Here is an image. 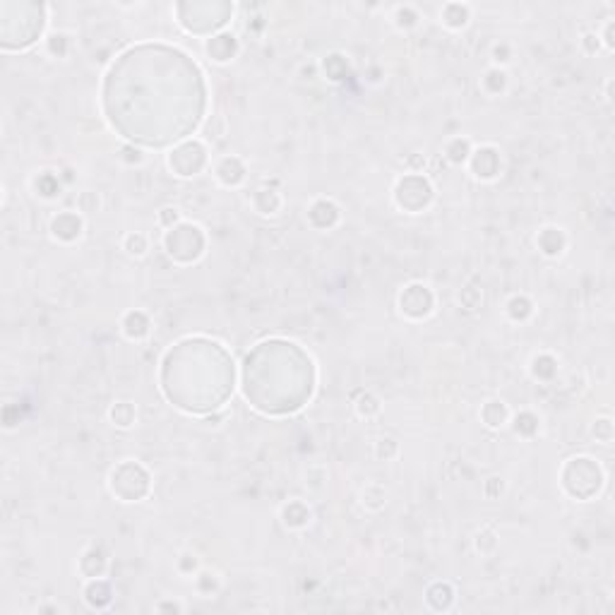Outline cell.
I'll use <instances>...</instances> for the list:
<instances>
[{
    "label": "cell",
    "mask_w": 615,
    "mask_h": 615,
    "mask_svg": "<svg viewBox=\"0 0 615 615\" xmlns=\"http://www.w3.org/2000/svg\"><path fill=\"white\" fill-rule=\"evenodd\" d=\"M325 216H327V221H330L332 226H337V224H339V219H341V209H339V205H337L334 200L317 198L315 202L308 207V221H310L315 229L322 231V219H325Z\"/></svg>",
    "instance_id": "8992f818"
},
{
    "label": "cell",
    "mask_w": 615,
    "mask_h": 615,
    "mask_svg": "<svg viewBox=\"0 0 615 615\" xmlns=\"http://www.w3.org/2000/svg\"><path fill=\"white\" fill-rule=\"evenodd\" d=\"M418 12L413 5H397L395 12H392V22H395V27L399 29H411L418 24Z\"/></svg>",
    "instance_id": "ffe728a7"
},
{
    "label": "cell",
    "mask_w": 615,
    "mask_h": 615,
    "mask_svg": "<svg viewBox=\"0 0 615 615\" xmlns=\"http://www.w3.org/2000/svg\"><path fill=\"white\" fill-rule=\"evenodd\" d=\"M507 82H510V79H507V73H505V70H502V68H495V65H493V68H488L486 73H483V77H481V89L488 94V97H500V94L507 89Z\"/></svg>",
    "instance_id": "4fadbf2b"
},
{
    "label": "cell",
    "mask_w": 615,
    "mask_h": 615,
    "mask_svg": "<svg viewBox=\"0 0 615 615\" xmlns=\"http://www.w3.org/2000/svg\"><path fill=\"white\" fill-rule=\"evenodd\" d=\"M178 221H180V211L176 209V207H164V209L159 211V224L164 226V229H173Z\"/></svg>",
    "instance_id": "f546056e"
},
{
    "label": "cell",
    "mask_w": 615,
    "mask_h": 615,
    "mask_svg": "<svg viewBox=\"0 0 615 615\" xmlns=\"http://www.w3.org/2000/svg\"><path fill=\"white\" fill-rule=\"evenodd\" d=\"M598 46H601V37L596 32H587L582 37V48H587V53H596Z\"/></svg>",
    "instance_id": "1f68e13d"
},
{
    "label": "cell",
    "mask_w": 615,
    "mask_h": 615,
    "mask_svg": "<svg viewBox=\"0 0 615 615\" xmlns=\"http://www.w3.org/2000/svg\"><path fill=\"white\" fill-rule=\"evenodd\" d=\"M123 250L128 255H133V257H142L149 250V238L144 234H140V231H135V234H128L123 238Z\"/></svg>",
    "instance_id": "7402d4cb"
},
{
    "label": "cell",
    "mask_w": 615,
    "mask_h": 615,
    "mask_svg": "<svg viewBox=\"0 0 615 615\" xmlns=\"http://www.w3.org/2000/svg\"><path fill=\"white\" fill-rule=\"evenodd\" d=\"M32 183H34L37 195H41V198L51 200V198H55V195H60V180H58V176L51 173V171H41V173H39Z\"/></svg>",
    "instance_id": "d6986e66"
},
{
    "label": "cell",
    "mask_w": 615,
    "mask_h": 615,
    "mask_svg": "<svg viewBox=\"0 0 615 615\" xmlns=\"http://www.w3.org/2000/svg\"><path fill=\"white\" fill-rule=\"evenodd\" d=\"M502 491H505V481H502L500 476H491L483 483V495H486L488 500H498V498L502 495Z\"/></svg>",
    "instance_id": "83f0119b"
},
{
    "label": "cell",
    "mask_w": 615,
    "mask_h": 615,
    "mask_svg": "<svg viewBox=\"0 0 615 615\" xmlns=\"http://www.w3.org/2000/svg\"><path fill=\"white\" fill-rule=\"evenodd\" d=\"M536 245L546 257H558V255H562L565 245H567V238H565L562 229H558V226H546V229L538 231Z\"/></svg>",
    "instance_id": "ba28073f"
},
{
    "label": "cell",
    "mask_w": 615,
    "mask_h": 615,
    "mask_svg": "<svg viewBox=\"0 0 615 615\" xmlns=\"http://www.w3.org/2000/svg\"><path fill=\"white\" fill-rule=\"evenodd\" d=\"M245 173H248V171H245L243 159H238V156H224V159H219L214 166L216 180H219L221 185H226V188L240 185L245 180Z\"/></svg>",
    "instance_id": "5b68a950"
},
{
    "label": "cell",
    "mask_w": 615,
    "mask_h": 615,
    "mask_svg": "<svg viewBox=\"0 0 615 615\" xmlns=\"http://www.w3.org/2000/svg\"><path fill=\"white\" fill-rule=\"evenodd\" d=\"M70 46H73V41H70V37L65 32H53L51 37L46 39V51L53 55V58H65V55L70 53Z\"/></svg>",
    "instance_id": "603a6c76"
},
{
    "label": "cell",
    "mask_w": 615,
    "mask_h": 615,
    "mask_svg": "<svg viewBox=\"0 0 615 615\" xmlns=\"http://www.w3.org/2000/svg\"><path fill=\"white\" fill-rule=\"evenodd\" d=\"M469 164H471L473 176L481 180H493L500 173V154H498L495 147L473 149L471 156H469Z\"/></svg>",
    "instance_id": "3957f363"
},
{
    "label": "cell",
    "mask_w": 615,
    "mask_h": 615,
    "mask_svg": "<svg viewBox=\"0 0 615 615\" xmlns=\"http://www.w3.org/2000/svg\"><path fill=\"white\" fill-rule=\"evenodd\" d=\"M510 60H512L510 44L500 41V44H495V46H493V63H495V68H502V65L510 63Z\"/></svg>",
    "instance_id": "f1b7e54d"
},
{
    "label": "cell",
    "mask_w": 615,
    "mask_h": 615,
    "mask_svg": "<svg viewBox=\"0 0 615 615\" xmlns=\"http://www.w3.org/2000/svg\"><path fill=\"white\" fill-rule=\"evenodd\" d=\"M435 299H433L430 289L426 284H409L399 294V310L401 315L411 317V320H423L433 312Z\"/></svg>",
    "instance_id": "6da1fadb"
},
{
    "label": "cell",
    "mask_w": 615,
    "mask_h": 615,
    "mask_svg": "<svg viewBox=\"0 0 615 615\" xmlns=\"http://www.w3.org/2000/svg\"><path fill=\"white\" fill-rule=\"evenodd\" d=\"M84 219L77 211H60L58 216L51 219V236L60 243H73L82 236Z\"/></svg>",
    "instance_id": "7a4b0ae2"
},
{
    "label": "cell",
    "mask_w": 615,
    "mask_h": 615,
    "mask_svg": "<svg viewBox=\"0 0 615 615\" xmlns=\"http://www.w3.org/2000/svg\"><path fill=\"white\" fill-rule=\"evenodd\" d=\"M361 505L370 512H377L387 505V491L380 486V483H368L361 491Z\"/></svg>",
    "instance_id": "9a60e30c"
},
{
    "label": "cell",
    "mask_w": 615,
    "mask_h": 615,
    "mask_svg": "<svg viewBox=\"0 0 615 615\" xmlns=\"http://www.w3.org/2000/svg\"><path fill=\"white\" fill-rule=\"evenodd\" d=\"M399 455V445H397L395 437H377L375 442V457L380 462H390Z\"/></svg>",
    "instance_id": "d4e9b609"
},
{
    "label": "cell",
    "mask_w": 615,
    "mask_h": 615,
    "mask_svg": "<svg viewBox=\"0 0 615 615\" xmlns=\"http://www.w3.org/2000/svg\"><path fill=\"white\" fill-rule=\"evenodd\" d=\"M481 421L486 423L491 430H498V428L507 426L510 423V409L502 399H491L483 404L481 409Z\"/></svg>",
    "instance_id": "8fae6325"
},
{
    "label": "cell",
    "mask_w": 615,
    "mask_h": 615,
    "mask_svg": "<svg viewBox=\"0 0 615 615\" xmlns=\"http://www.w3.org/2000/svg\"><path fill=\"white\" fill-rule=\"evenodd\" d=\"M281 205H284V200H281V195L276 190H257L253 195V207L265 216L276 214L281 209Z\"/></svg>",
    "instance_id": "5bb4252c"
},
{
    "label": "cell",
    "mask_w": 615,
    "mask_h": 615,
    "mask_svg": "<svg viewBox=\"0 0 615 615\" xmlns=\"http://www.w3.org/2000/svg\"><path fill=\"white\" fill-rule=\"evenodd\" d=\"M135 416H138V411H135V404H130V401H115L108 409L111 423L118 428H130L135 423Z\"/></svg>",
    "instance_id": "2e32d148"
},
{
    "label": "cell",
    "mask_w": 615,
    "mask_h": 615,
    "mask_svg": "<svg viewBox=\"0 0 615 615\" xmlns=\"http://www.w3.org/2000/svg\"><path fill=\"white\" fill-rule=\"evenodd\" d=\"M356 413H359L361 418H372L380 413V401H377L375 395H370V392H363L361 399L356 401Z\"/></svg>",
    "instance_id": "cb8c5ba5"
},
{
    "label": "cell",
    "mask_w": 615,
    "mask_h": 615,
    "mask_svg": "<svg viewBox=\"0 0 615 615\" xmlns=\"http://www.w3.org/2000/svg\"><path fill=\"white\" fill-rule=\"evenodd\" d=\"M505 310H507V315H510V320H514V322H527L529 317L533 315V303L527 299V296L519 294V296H512V299L507 301Z\"/></svg>",
    "instance_id": "ac0fdd59"
},
{
    "label": "cell",
    "mask_w": 615,
    "mask_h": 615,
    "mask_svg": "<svg viewBox=\"0 0 615 615\" xmlns=\"http://www.w3.org/2000/svg\"><path fill=\"white\" fill-rule=\"evenodd\" d=\"M476 551L481 553V556H491L493 551L498 548V536L493 529H481V531L476 533Z\"/></svg>",
    "instance_id": "484cf974"
},
{
    "label": "cell",
    "mask_w": 615,
    "mask_h": 615,
    "mask_svg": "<svg viewBox=\"0 0 615 615\" xmlns=\"http://www.w3.org/2000/svg\"><path fill=\"white\" fill-rule=\"evenodd\" d=\"M120 330L128 339L140 341L149 334L152 330V322H149V315L144 310H130L123 315V322H120Z\"/></svg>",
    "instance_id": "52a82bcc"
},
{
    "label": "cell",
    "mask_w": 615,
    "mask_h": 615,
    "mask_svg": "<svg viewBox=\"0 0 615 615\" xmlns=\"http://www.w3.org/2000/svg\"><path fill=\"white\" fill-rule=\"evenodd\" d=\"M613 24H615L613 19H608V22H606V29H603V44H606L608 51H611V48H613V39H611V37H613Z\"/></svg>",
    "instance_id": "d6a6232c"
},
{
    "label": "cell",
    "mask_w": 615,
    "mask_h": 615,
    "mask_svg": "<svg viewBox=\"0 0 615 615\" xmlns=\"http://www.w3.org/2000/svg\"><path fill=\"white\" fill-rule=\"evenodd\" d=\"M84 598L92 608H106L111 603V584L104 577H94L84 587Z\"/></svg>",
    "instance_id": "7c38bea8"
},
{
    "label": "cell",
    "mask_w": 615,
    "mask_h": 615,
    "mask_svg": "<svg viewBox=\"0 0 615 615\" xmlns=\"http://www.w3.org/2000/svg\"><path fill=\"white\" fill-rule=\"evenodd\" d=\"M205 48H207V55H209L214 63H229V60H234L236 55H238L240 44L231 32H221V34H214L211 39H207Z\"/></svg>",
    "instance_id": "277c9868"
},
{
    "label": "cell",
    "mask_w": 615,
    "mask_h": 615,
    "mask_svg": "<svg viewBox=\"0 0 615 615\" xmlns=\"http://www.w3.org/2000/svg\"><path fill=\"white\" fill-rule=\"evenodd\" d=\"M460 303L466 308L469 312H473L483 303V291L473 289V286H466V289H462V294H460Z\"/></svg>",
    "instance_id": "4316f807"
},
{
    "label": "cell",
    "mask_w": 615,
    "mask_h": 615,
    "mask_svg": "<svg viewBox=\"0 0 615 615\" xmlns=\"http://www.w3.org/2000/svg\"><path fill=\"white\" fill-rule=\"evenodd\" d=\"M312 519V510L303 500H289L281 507V522L289 529H305Z\"/></svg>",
    "instance_id": "9c48e42d"
},
{
    "label": "cell",
    "mask_w": 615,
    "mask_h": 615,
    "mask_svg": "<svg viewBox=\"0 0 615 615\" xmlns=\"http://www.w3.org/2000/svg\"><path fill=\"white\" fill-rule=\"evenodd\" d=\"M471 142H469L466 138H452L450 142L445 144V159L450 161V164H464V161H469V156H471Z\"/></svg>",
    "instance_id": "e0dca14e"
},
{
    "label": "cell",
    "mask_w": 615,
    "mask_h": 615,
    "mask_svg": "<svg viewBox=\"0 0 615 615\" xmlns=\"http://www.w3.org/2000/svg\"><path fill=\"white\" fill-rule=\"evenodd\" d=\"M512 428H514V433H517V435L531 437L533 433L538 430V418L533 416L531 411H522V413H517V416H514Z\"/></svg>",
    "instance_id": "44dd1931"
},
{
    "label": "cell",
    "mask_w": 615,
    "mask_h": 615,
    "mask_svg": "<svg viewBox=\"0 0 615 615\" xmlns=\"http://www.w3.org/2000/svg\"><path fill=\"white\" fill-rule=\"evenodd\" d=\"M440 22L445 24L447 29H464L469 22H471V5L466 3H447L445 8L440 10Z\"/></svg>",
    "instance_id": "30bf717a"
},
{
    "label": "cell",
    "mask_w": 615,
    "mask_h": 615,
    "mask_svg": "<svg viewBox=\"0 0 615 615\" xmlns=\"http://www.w3.org/2000/svg\"><path fill=\"white\" fill-rule=\"evenodd\" d=\"M77 207H79V211H84V214H92V211L99 209V198L87 190V193H82L77 198Z\"/></svg>",
    "instance_id": "4dcf8cb0"
}]
</instances>
